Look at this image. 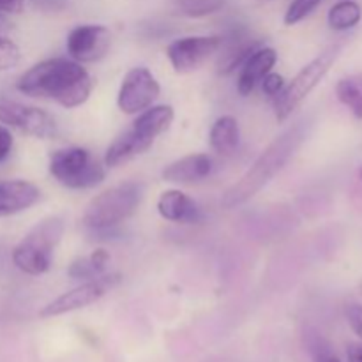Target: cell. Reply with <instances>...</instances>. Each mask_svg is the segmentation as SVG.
<instances>
[{"instance_id": "1", "label": "cell", "mask_w": 362, "mask_h": 362, "mask_svg": "<svg viewBox=\"0 0 362 362\" xmlns=\"http://www.w3.org/2000/svg\"><path fill=\"white\" fill-rule=\"evenodd\" d=\"M92 78L80 62L73 59H48L32 66L16 81V88L30 98H45L64 108H78L92 92Z\"/></svg>"}, {"instance_id": "2", "label": "cell", "mask_w": 362, "mask_h": 362, "mask_svg": "<svg viewBox=\"0 0 362 362\" xmlns=\"http://www.w3.org/2000/svg\"><path fill=\"white\" fill-rule=\"evenodd\" d=\"M304 133L303 126H296L286 129L285 133L279 134L253 163L250 170L233 184L232 187L225 191L221 198V205L226 211L240 207L246 202H250L260 189H264L290 161L296 154L297 147L303 141Z\"/></svg>"}, {"instance_id": "3", "label": "cell", "mask_w": 362, "mask_h": 362, "mask_svg": "<svg viewBox=\"0 0 362 362\" xmlns=\"http://www.w3.org/2000/svg\"><path fill=\"white\" fill-rule=\"evenodd\" d=\"M144 200V186L136 180L117 184L92 198L85 207L81 223L90 230H108L136 212Z\"/></svg>"}, {"instance_id": "4", "label": "cell", "mask_w": 362, "mask_h": 362, "mask_svg": "<svg viewBox=\"0 0 362 362\" xmlns=\"http://www.w3.org/2000/svg\"><path fill=\"white\" fill-rule=\"evenodd\" d=\"M66 232L64 219L49 216L39 221L13 251V262L28 276H41L49 271L53 251Z\"/></svg>"}, {"instance_id": "5", "label": "cell", "mask_w": 362, "mask_h": 362, "mask_svg": "<svg viewBox=\"0 0 362 362\" xmlns=\"http://www.w3.org/2000/svg\"><path fill=\"white\" fill-rule=\"evenodd\" d=\"M49 173L69 189H88L101 184L106 170L90 151L81 147L60 148L49 156Z\"/></svg>"}, {"instance_id": "6", "label": "cell", "mask_w": 362, "mask_h": 362, "mask_svg": "<svg viewBox=\"0 0 362 362\" xmlns=\"http://www.w3.org/2000/svg\"><path fill=\"white\" fill-rule=\"evenodd\" d=\"M339 55V46H331L324 49L317 59L311 60L308 66L297 73V76L276 95V119L278 122H285L297 108L304 103V99L317 88L325 78V74L331 71L332 64L336 62Z\"/></svg>"}, {"instance_id": "7", "label": "cell", "mask_w": 362, "mask_h": 362, "mask_svg": "<svg viewBox=\"0 0 362 362\" xmlns=\"http://www.w3.org/2000/svg\"><path fill=\"white\" fill-rule=\"evenodd\" d=\"M119 281L120 274H108L99 276V278L90 279V281L87 283H81L80 286L62 293V296L57 297L55 300L46 304V306L39 311V317L53 318L60 317V315L73 313V311L78 310H83V308L95 304L99 299H103L113 286L119 285Z\"/></svg>"}, {"instance_id": "8", "label": "cell", "mask_w": 362, "mask_h": 362, "mask_svg": "<svg viewBox=\"0 0 362 362\" xmlns=\"http://www.w3.org/2000/svg\"><path fill=\"white\" fill-rule=\"evenodd\" d=\"M221 35H189L170 42L166 57L173 71L180 74L200 69L214 53L221 49Z\"/></svg>"}, {"instance_id": "9", "label": "cell", "mask_w": 362, "mask_h": 362, "mask_svg": "<svg viewBox=\"0 0 362 362\" xmlns=\"http://www.w3.org/2000/svg\"><path fill=\"white\" fill-rule=\"evenodd\" d=\"M159 81L147 67H133L124 76L117 95V106L126 115H138L159 98Z\"/></svg>"}, {"instance_id": "10", "label": "cell", "mask_w": 362, "mask_h": 362, "mask_svg": "<svg viewBox=\"0 0 362 362\" xmlns=\"http://www.w3.org/2000/svg\"><path fill=\"white\" fill-rule=\"evenodd\" d=\"M0 124L39 140L57 136V122L48 112L7 99H0Z\"/></svg>"}, {"instance_id": "11", "label": "cell", "mask_w": 362, "mask_h": 362, "mask_svg": "<svg viewBox=\"0 0 362 362\" xmlns=\"http://www.w3.org/2000/svg\"><path fill=\"white\" fill-rule=\"evenodd\" d=\"M112 34L105 25H80L67 35V53L80 64L98 62L108 53Z\"/></svg>"}, {"instance_id": "12", "label": "cell", "mask_w": 362, "mask_h": 362, "mask_svg": "<svg viewBox=\"0 0 362 362\" xmlns=\"http://www.w3.org/2000/svg\"><path fill=\"white\" fill-rule=\"evenodd\" d=\"M276 62H278V52L274 48H267V46L258 48L240 66L239 78H237V92L240 95H250L257 88V85L271 73Z\"/></svg>"}, {"instance_id": "13", "label": "cell", "mask_w": 362, "mask_h": 362, "mask_svg": "<svg viewBox=\"0 0 362 362\" xmlns=\"http://www.w3.org/2000/svg\"><path fill=\"white\" fill-rule=\"evenodd\" d=\"M41 198V189L28 180L0 182V218L14 216L35 205Z\"/></svg>"}, {"instance_id": "14", "label": "cell", "mask_w": 362, "mask_h": 362, "mask_svg": "<svg viewBox=\"0 0 362 362\" xmlns=\"http://www.w3.org/2000/svg\"><path fill=\"white\" fill-rule=\"evenodd\" d=\"M223 53L218 60V73L223 76L232 74L237 67L243 66L258 48H262V41L251 39L244 32H233L230 37H223Z\"/></svg>"}, {"instance_id": "15", "label": "cell", "mask_w": 362, "mask_h": 362, "mask_svg": "<svg viewBox=\"0 0 362 362\" xmlns=\"http://www.w3.org/2000/svg\"><path fill=\"white\" fill-rule=\"evenodd\" d=\"M212 172V159L207 154H189L177 161L170 163L163 170V179L166 182L191 184L205 179Z\"/></svg>"}, {"instance_id": "16", "label": "cell", "mask_w": 362, "mask_h": 362, "mask_svg": "<svg viewBox=\"0 0 362 362\" xmlns=\"http://www.w3.org/2000/svg\"><path fill=\"white\" fill-rule=\"evenodd\" d=\"M158 212L163 219L172 223H194L198 219V205L193 198L179 189H168L161 193L158 200Z\"/></svg>"}, {"instance_id": "17", "label": "cell", "mask_w": 362, "mask_h": 362, "mask_svg": "<svg viewBox=\"0 0 362 362\" xmlns=\"http://www.w3.org/2000/svg\"><path fill=\"white\" fill-rule=\"evenodd\" d=\"M151 147V141L141 138L133 127H129L120 136H117L113 144L108 147L105 154V166L115 168V166H120L122 163H127L133 158H136V156L144 154Z\"/></svg>"}, {"instance_id": "18", "label": "cell", "mask_w": 362, "mask_h": 362, "mask_svg": "<svg viewBox=\"0 0 362 362\" xmlns=\"http://www.w3.org/2000/svg\"><path fill=\"white\" fill-rule=\"evenodd\" d=\"M173 122V108L170 105L148 106L141 113H138L136 120L133 122V129L140 134L141 138L154 144L159 134L165 133Z\"/></svg>"}, {"instance_id": "19", "label": "cell", "mask_w": 362, "mask_h": 362, "mask_svg": "<svg viewBox=\"0 0 362 362\" xmlns=\"http://www.w3.org/2000/svg\"><path fill=\"white\" fill-rule=\"evenodd\" d=\"M239 140L240 131L235 117L223 115L212 124L211 133H209V141H211V148L216 154L230 156L239 147Z\"/></svg>"}, {"instance_id": "20", "label": "cell", "mask_w": 362, "mask_h": 362, "mask_svg": "<svg viewBox=\"0 0 362 362\" xmlns=\"http://www.w3.org/2000/svg\"><path fill=\"white\" fill-rule=\"evenodd\" d=\"M362 18V7L354 0H341L329 9L327 23L332 30H350L359 25Z\"/></svg>"}, {"instance_id": "21", "label": "cell", "mask_w": 362, "mask_h": 362, "mask_svg": "<svg viewBox=\"0 0 362 362\" xmlns=\"http://www.w3.org/2000/svg\"><path fill=\"white\" fill-rule=\"evenodd\" d=\"M336 95L356 119H362V76L341 78L336 83Z\"/></svg>"}, {"instance_id": "22", "label": "cell", "mask_w": 362, "mask_h": 362, "mask_svg": "<svg viewBox=\"0 0 362 362\" xmlns=\"http://www.w3.org/2000/svg\"><path fill=\"white\" fill-rule=\"evenodd\" d=\"M180 14L189 18H202L223 9L226 0H175Z\"/></svg>"}, {"instance_id": "23", "label": "cell", "mask_w": 362, "mask_h": 362, "mask_svg": "<svg viewBox=\"0 0 362 362\" xmlns=\"http://www.w3.org/2000/svg\"><path fill=\"white\" fill-rule=\"evenodd\" d=\"M322 0H292L285 13V25L292 27L297 25L299 21H303L304 18L310 16L318 6H320Z\"/></svg>"}, {"instance_id": "24", "label": "cell", "mask_w": 362, "mask_h": 362, "mask_svg": "<svg viewBox=\"0 0 362 362\" xmlns=\"http://www.w3.org/2000/svg\"><path fill=\"white\" fill-rule=\"evenodd\" d=\"M21 60L20 48L11 39L0 35V73L16 67Z\"/></svg>"}, {"instance_id": "25", "label": "cell", "mask_w": 362, "mask_h": 362, "mask_svg": "<svg viewBox=\"0 0 362 362\" xmlns=\"http://www.w3.org/2000/svg\"><path fill=\"white\" fill-rule=\"evenodd\" d=\"M69 278L73 279H95L101 276L99 269L95 267L94 260L90 257H85V258H78L71 264L69 271H67Z\"/></svg>"}, {"instance_id": "26", "label": "cell", "mask_w": 362, "mask_h": 362, "mask_svg": "<svg viewBox=\"0 0 362 362\" xmlns=\"http://www.w3.org/2000/svg\"><path fill=\"white\" fill-rule=\"evenodd\" d=\"M346 320H349L350 329L354 331V334L359 336L362 339V304H349L345 310Z\"/></svg>"}, {"instance_id": "27", "label": "cell", "mask_w": 362, "mask_h": 362, "mask_svg": "<svg viewBox=\"0 0 362 362\" xmlns=\"http://www.w3.org/2000/svg\"><path fill=\"white\" fill-rule=\"evenodd\" d=\"M262 88L267 95H278L279 92L285 88V80H283L281 74H276V73H269L264 80L260 81Z\"/></svg>"}, {"instance_id": "28", "label": "cell", "mask_w": 362, "mask_h": 362, "mask_svg": "<svg viewBox=\"0 0 362 362\" xmlns=\"http://www.w3.org/2000/svg\"><path fill=\"white\" fill-rule=\"evenodd\" d=\"M313 359L315 362H341L338 359V356H336L334 352H332L331 349H329L327 345H325L324 341H318L313 345Z\"/></svg>"}, {"instance_id": "29", "label": "cell", "mask_w": 362, "mask_h": 362, "mask_svg": "<svg viewBox=\"0 0 362 362\" xmlns=\"http://www.w3.org/2000/svg\"><path fill=\"white\" fill-rule=\"evenodd\" d=\"M11 151H13V134L0 124V163L11 154Z\"/></svg>"}, {"instance_id": "30", "label": "cell", "mask_w": 362, "mask_h": 362, "mask_svg": "<svg viewBox=\"0 0 362 362\" xmlns=\"http://www.w3.org/2000/svg\"><path fill=\"white\" fill-rule=\"evenodd\" d=\"M23 0H0V13H21Z\"/></svg>"}, {"instance_id": "31", "label": "cell", "mask_w": 362, "mask_h": 362, "mask_svg": "<svg viewBox=\"0 0 362 362\" xmlns=\"http://www.w3.org/2000/svg\"><path fill=\"white\" fill-rule=\"evenodd\" d=\"M346 361L362 362V343H352L346 350Z\"/></svg>"}, {"instance_id": "32", "label": "cell", "mask_w": 362, "mask_h": 362, "mask_svg": "<svg viewBox=\"0 0 362 362\" xmlns=\"http://www.w3.org/2000/svg\"><path fill=\"white\" fill-rule=\"evenodd\" d=\"M41 6H48V7H62L66 4V0H35Z\"/></svg>"}, {"instance_id": "33", "label": "cell", "mask_w": 362, "mask_h": 362, "mask_svg": "<svg viewBox=\"0 0 362 362\" xmlns=\"http://www.w3.org/2000/svg\"><path fill=\"white\" fill-rule=\"evenodd\" d=\"M6 25H7V20L4 18V13H0V28L6 27Z\"/></svg>"}, {"instance_id": "34", "label": "cell", "mask_w": 362, "mask_h": 362, "mask_svg": "<svg viewBox=\"0 0 362 362\" xmlns=\"http://www.w3.org/2000/svg\"><path fill=\"white\" fill-rule=\"evenodd\" d=\"M361 179H362V168H361Z\"/></svg>"}]
</instances>
